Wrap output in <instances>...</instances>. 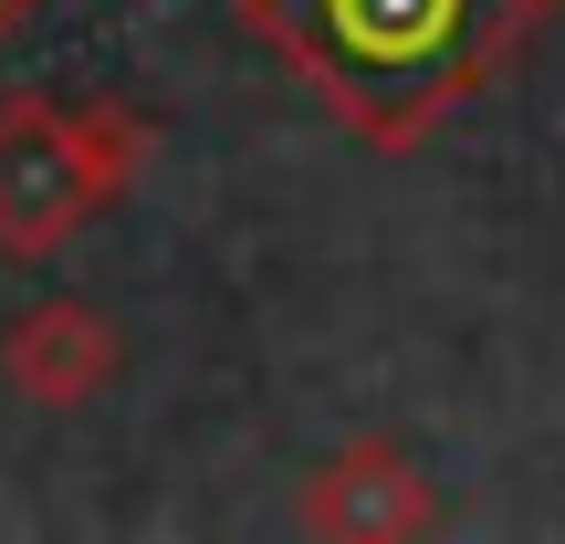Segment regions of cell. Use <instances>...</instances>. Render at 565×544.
<instances>
[{"instance_id": "6da1fadb", "label": "cell", "mask_w": 565, "mask_h": 544, "mask_svg": "<svg viewBox=\"0 0 565 544\" xmlns=\"http://www.w3.org/2000/svg\"><path fill=\"white\" fill-rule=\"evenodd\" d=\"M303 32L335 74L387 95V84H419L461 42V0H303Z\"/></svg>"}]
</instances>
